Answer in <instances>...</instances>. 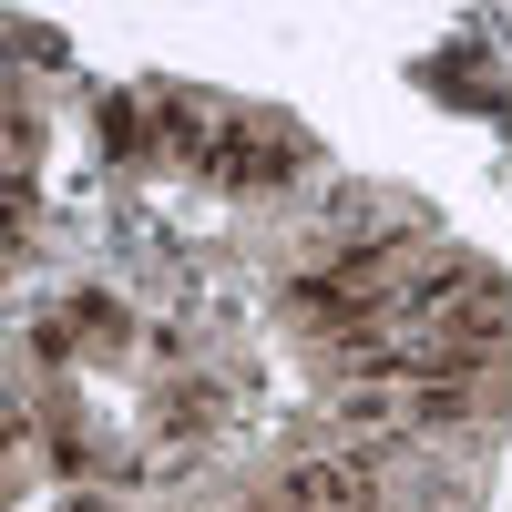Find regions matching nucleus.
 <instances>
[{
    "instance_id": "obj_1",
    "label": "nucleus",
    "mask_w": 512,
    "mask_h": 512,
    "mask_svg": "<svg viewBox=\"0 0 512 512\" xmlns=\"http://www.w3.org/2000/svg\"><path fill=\"white\" fill-rule=\"evenodd\" d=\"M205 175L216 185H277L287 175V144L256 134V123H216V144H205Z\"/></svg>"
},
{
    "instance_id": "obj_2",
    "label": "nucleus",
    "mask_w": 512,
    "mask_h": 512,
    "mask_svg": "<svg viewBox=\"0 0 512 512\" xmlns=\"http://www.w3.org/2000/svg\"><path fill=\"white\" fill-rule=\"evenodd\" d=\"M277 502L287 512H369V472H349V461H297Z\"/></svg>"
},
{
    "instance_id": "obj_3",
    "label": "nucleus",
    "mask_w": 512,
    "mask_h": 512,
    "mask_svg": "<svg viewBox=\"0 0 512 512\" xmlns=\"http://www.w3.org/2000/svg\"><path fill=\"white\" fill-rule=\"evenodd\" d=\"M103 144H113V154H134V144H144V113H123V103H113V113H103Z\"/></svg>"
}]
</instances>
